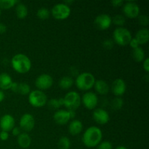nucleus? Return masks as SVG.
<instances>
[{"mask_svg":"<svg viewBox=\"0 0 149 149\" xmlns=\"http://www.w3.org/2000/svg\"><path fill=\"white\" fill-rule=\"evenodd\" d=\"M12 132H13V135L14 136H18L20 133H21V131H20V128L18 127H15L13 130H12Z\"/></svg>","mask_w":149,"mask_h":149,"instance_id":"4c0bfd02","label":"nucleus"},{"mask_svg":"<svg viewBox=\"0 0 149 149\" xmlns=\"http://www.w3.org/2000/svg\"><path fill=\"white\" fill-rule=\"evenodd\" d=\"M111 4L113 7H120L124 4V1L123 0H113L111 1Z\"/></svg>","mask_w":149,"mask_h":149,"instance_id":"e433bc0d","label":"nucleus"},{"mask_svg":"<svg viewBox=\"0 0 149 149\" xmlns=\"http://www.w3.org/2000/svg\"><path fill=\"white\" fill-rule=\"evenodd\" d=\"M113 41L121 46L129 45L132 39V34L127 28L118 27L113 32Z\"/></svg>","mask_w":149,"mask_h":149,"instance_id":"20e7f679","label":"nucleus"},{"mask_svg":"<svg viewBox=\"0 0 149 149\" xmlns=\"http://www.w3.org/2000/svg\"><path fill=\"white\" fill-rule=\"evenodd\" d=\"M17 141L19 146L23 148H29L31 144V138L29 136V134L26 133V132L20 133L17 136Z\"/></svg>","mask_w":149,"mask_h":149,"instance_id":"412c9836","label":"nucleus"},{"mask_svg":"<svg viewBox=\"0 0 149 149\" xmlns=\"http://www.w3.org/2000/svg\"><path fill=\"white\" fill-rule=\"evenodd\" d=\"M16 15L18 18L24 19L28 15V8L23 3L18 2L15 8Z\"/></svg>","mask_w":149,"mask_h":149,"instance_id":"4be33fe9","label":"nucleus"},{"mask_svg":"<svg viewBox=\"0 0 149 149\" xmlns=\"http://www.w3.org/2000/svg\"><path fill=\"white\" fill-rule=\"evenodd\" d=\"M13 82V79L10 74H7V73L0 74V90H1L2 91L9 90L11 87Z\"/></svg>","mask_w":149,"mask_h":149,"instance_id":"a211bd4d","label":"nucleus"},{"mask_svg":"<svg viewBox=\"0 0 149 149\" xmlns=\"http://www.w3.org/2000/svg\"><path fill=\"white\" fill-rule=\"evenodd\" d=\"M103 138V132L96 126H91L87 128L82 135V142L88 148L96 147Z\"/></svg>","mask_w":149,"mask_h":149,"instance_id":"f257e3e1","label":"nucleus"},{"mask_svg":"<svg viewBox=\"0 0 149 149\" xmlns=\"http://www.w3.org/2000/svg\"><path fill=\"white\" fill-rule=\"evenodd\" d=\"M19 1H16V0H0V9H7L12 8L15 4L18 3Z\"/></svg>","mask_w":149,"mask_h":149,"instance_id":"c756f323","label":"nucleus"},{"mask_svg":"<svg viewBox=\"0 0 149 149\" xmlns=\"http://www.w3.org/2000/svg\"><path fill=\"white\" fill-rule=\"evenodd\" d=\"M143 68L146 72L149 71V58H146L143 61Z\"/></svg>","mask_w":149,"mask_h":149,"instance_id":"58836bf2","label":"nucleus"},{"mask_svg":"<svg viewBox=\"0 0 149 149\" xmlns=\"http://www.w3.org/2000/svg\"><path fill=\"white\" fill-rule=\"evenodd\" d=\"M97 149H113V145L109 141H105L97 146Z\"/></svg>","mask_w":149,"mask_h":149,"instance_id":"2f4dec72","label":"nucleus"},{"mask_svg":"<svg viewBox=\"0 0 149 149\" xmlns=\"http://www.w3.org/2000/svg\"><path fill=\"white\" fill-rule=\"evenodd\" d=\"M74 81L71 77H64L61 78L59 81V86L61 89L68 90L70 89L74 84Z\"/></svg>","mask_w":149,"mask_h":149,"instance_id":"b1692460","label":"nucleus"},{"mask_svg":"<svg viewBox=\"0 0 149 149\" xmlns=\"http://www.w3.org/2000/svg\"><path fill=\"white\" fill-rule=\"evenodd\" d=\"M11 64L13 69L20 74H26L31 68V61L30 58L22 53L15 55L12 58Z\"/></svg>","mask_w":149,"mask_h":149,"instance_id":"f03ea898","label":"nucleus"},{"mask_svg":"<svg viewBox=\"0 0 149 149\" xmlns=\"http://www.w3.org/2000/svg\"><path fill=\"white\" fill-rule=\"evenodd\" d=\"M81 97L76 91H70L63 97V106L68 111H75L81 105Z\"/></svg>","mask_w":149,"mask_h":149,"instance_id":"39448f33","label":"nucleus"},{"mask_svg":"<svg viewBox=\"0 0 149 149\" xmlns=\"http://www.w3.org/2000/svg\"><path fill=\"white\" fill-rule=\"evenodd\" d=\"M132 55L133 59L137 62H141L145 59V52H144L143 49L141 47L133 49Z\"/></svg>","mask_w":149,"mask_h":149,"instance_id":"5701e85b","label":"nucleus"},{"mask_svg":"<svg viewBox=\"0 0 149 149\" xmlns=\"http://www.w3.org/2000/svg\"><path fill=\"white\" fill-rule=\"evenodd\" d=\"M29 102L33 107L41 108L47 103V97L42 90H32L29 94Z\"/></svg>","mask_w":149,"mask_h":149,"instance_id":"423d86ee","label":"nucleus"},{"mask_svg":"<svg viewBox=\"0 0 149 149\" xmlns=\"http://www.w3.org/2000/svg\"><path fill=\"white\" fill-rule=\"evenodd\" d=\"M6 31H7V27H6L5 25L0 23V34L5 33Z\"/></svg>","mask_w":149,"mask_h":149,"instance_id":"a19ab883","label":"nucleus"},{"mask_svg":"<svg viewBox=\"0 0 149 149\" xmlns=\"http://www.w3.org/2000/svg\"><path fill=\"white\" fill-rule=\"evenodd\" d=\"M112 18L108 14H100L95 18L94 24L96 28L100 30H106L111 26Z\"/></svg>","mask_w":149,"mask_h":149,"instance_id":"9b49d317","label":"nucleus"},{"mask_svg":"<svg viewBox=\"0 0 149 149\" xmlns=\"http://www.w3.org/2000/svg\"><path fill=\"white\" fill-rule=\"evenodd\" d=\"M83 130V125L82 122L78 119H74L70 122L68 125V132L71 135H77Z\"/></svg>","mask_w":149,"mask_h":149,"instance_id":"f3484780","label":"nucleus"},{"mask_svg":"<svg viewBox=\"0 0 149 149\" xmlns=\"http://www.w3.org/2000/svg\"><path fill=\"white\" fill-rule=\"evenodd\" d=\"M69 114H70V117H71V119H74V118L76 116L75 111H69Z\"/></svg>","mask_w":149,"mask_h":149,"instance_id":"37998d69","label":"nucleus"},{"mask_svg":"<svg viewBox=\"0 0 149 149\" xmlns=\"http://www.w3.org/2000/svg\"><path fill=\"white\" fill-rule=\"evenodd\" d=\"M71 145V141L68 137L63 136L58 140V146L59 149H70Z\"/></svg>","mask_w":149,"mask_h":149,"instance_id":"393cba45","label":"nucleus"},{"mask_svg":"<svg viewBox=\"0 0 149 149\" xmlns=\"http://www.w3.org/2000/svg\"><path fill=\"white\" fill-rule=\"evenodd\" d=\"M18 85H19V83L13 82V84H12L11 85V87H10V90H11L13 92H14V93H17V90H18Z\"/></svg>","mask_w":149,"mask_h":149,"instance_id":"ea45409f","label":"nucleus"},{"mask_svg":"<svg viewBox=\"0 0 149 149\" xmlns=\"http://www.w3.org/2000/svg\"><path fill=\"white\" fill-rule=\"evenodd\" d=\"M129 45H130V47L132 48V49H135V48H137L139 47V44H138V42H137V40L135 39V38H132L131 41L130 42Z\"/></svg>","mask_w":149,"mask_h":149,"instance_id":"c9c22d12","label":"nucleus"},{"mask_svg":"<svg viewBox=\"0 0 149 149\" xmlns=\"http://www.w3.org/2000/svg\"><path fill=\"white\" fill-rule=\"evenodd\" d=\"M1 9H0V15H1Z\"/></svg>","mask_w":149,"mask_h":149,"instance_id":"a18cd8bd","label":"nucleus"},{"mask_svg":"<svg viewBox=\"0 0 149 149\" xmlns=\"http://www.w3.org/2000/svg\"><path fill=\"white\" fill-rule=\"evenodd\" d=\"M124 100L123 99L119 97H116L113 98L111 102V107L113 111H119L123 107Z\"/></svg>","mask_w":149,"mask_h":149,"instance_id":"bb28decb","label":"nucleus"},{"mask_svg":"<svg viewBox=\"0 0 149 149\" xmlns=\"http://www.w3.org/2000/svg\"><path fill=\"white\" fill-rule=\"evenodd\" d=\"M127 85L125 80L118 78L113 81L111 85V91L117 97L122 96L126 92Z\"/></svg>","mask_w":149,"mask_h":149,"instance_id":"2eb2a0df","label":"nucleus"},{"mask_svg":"<svg viewBox=\"0 0 149 149\" xmlns=\"http://www.w3.org/2000/svg\"><path fill=\"white\" fill-rule=\"evenodd\" d=\"M81 100L84 107L90 110L95 109L98 103V97L97 95L93 92H87L84 93L82 96V98H81Z\"/></svg>","mask_w":149,"mask_h":149,"instance_id":"9d476101","label":"nucleus"},{"mask_svg":"<svg viewBox=\"0 0 149 149\" xmlns=\"http://www.w3.org/2000/svg\"><path fill=\"white\" fill-rule=\"evenodd\" d=\"M93 116L94 120L100 125H106L110 120L109 113L105 109H101V108L95 109Z\"/></svg>","mask_w":149,"mask_h":149,"instance_id":"4468645a","label":"nucleus"},{"mask_svg":"<svg viewBox=\"0 0 149 149\" xmlns=\"http://www.w3.org/2000/svg\"><path fill=\"white\" fill-rule=\"evenodd\" d=\"M53 119L57 124L61 125H65L71 119L69 114V111L60 109L55 112L53 115Z\"/></svg>","mask_w":149,"mask_h":149,"instance_id":"dca6fc26","label":"nucleus"},{"mask_svg":"<svg viewBox=\"0 0 149 149\" xmlns=\"http://www.w3.org/2000/svg\"><path fill=\"white\" fill-rule=\"evenodd\" d=\"M20 128L26 132H30L35 126V119L32 114L24 113L20 119Z\"/></svg>","mask_w":149,"mask_h":149,"instance_id":"f8f14e48","label":"nucleus"},{"mask_svg":"<svg viewBox=\"0 0 149 149\" xmlns=\"http://www.w3.org/2000/svg\"><path fill=\"white\" fill-rule=\"evenodd\" d=\"M112 22L116 26H119V27H122L123 25H125L126 22V18L122 15H116L112 19Z\"/></svg>","mask_w":149,"mask_h":149,"instance_id":"7c9ffc66","label":"nucleus"},{"mask_svg":"<svg viewBox=\"0 0 149 149\" xmlns=\"http://www.w3.org/2000/svg\"><path fill=\"white\" fill-rule=\"evenodd\" d=\"M94 87L95 91L100 95H106L109 92L110 87L108 83L106 81L102 79H99L95 81L94 84Z\"/></svg>","mask_w":149,"mask_h":149,"instance_id":"6ab92c4d","label":"nucleus"},{"mask_svg":"<svg viewBox=\"0 0 149 149\" xmlns=\"http://www.w3.org/2000/svg\"><path fill=\"white\" fill-rule=\"evenodd\" d=\"M51 13L57 20H65L69 17L71 14V8L64 3H58L52 7Z\"/></svg>","mask_w":149,"mask_h":149,"instance_id":"0eeeda50","label":"nucleus"},{"mask_svg":"<svg viewBox=\"0 0 149 149\" xmlns=\"http://www.w3.org/2000/svg\"><path fill=\"white\" fill-rule=\"evenodd\" d=\"M138 22H139L140 25L143 26H148L149 23V18L147 15H138Z\"/></svg>","mask_w":149,"mask_h":149,"instance_id":"473e14b6","label":"nucleus"},{"mask_svg":"<svg viewBox=\"0 0 149 149\" xmlns=\"http://www.w3.org/2000/svg\"><path fill=\"white\" fill-rule=\"evenodd\" d=\"M48 106L52 109H58L63 105V98H52L48 101Z\"/></svg>","mask_w":149,"mask_h":149,"instance_id":"a878e982","label":"nucleus"},{"mask_svg":"<svg viewBox=\"0 0 149 149\" xmlns=\"http://www.w3.org/2000/svg\"><path fill=\"white\" fill-rule=\"evenodd\" d=\"M49 15H50V12L46 7H42V8L39 9L36 12V16L41 20L48 19L49 17Z\"/></svg>","mask_w":149,"mask_h":149,"instance_id":"c85d7f7f","label":"nucleus"},{"mask_svg":"<svg viewBox=\"0 0 149 149\" xmlns=\"http://www.w3.org/2000/svg\"><path fill=\"white\" fill-rule=\"evenodd\" d=\"M135 39L139 45H144L149 40V31L146 28H143L138 31L135 34Z\"/></svg>","mask_w":149,"mask_h":149,"instance_id":"aec40b11","label":"nucleus"},{"mask_svg":"<svg viewBox=\"0 0 149 149\" xmlns=\"http://www.w3.org/2000/svg\"><path fill=\"white\" fill-rule=\"evenodd\" d=\"M4 97H5V95H4V92H3L1 90H0V103L4 100Z\"/></svg>","mask_w":149,"mask_h":149,"instance_id":"79ce46f5","label":"nucleus"},{"mask_svg":"<svg viewBox=\"0 0 149 149\" xmlns=\"http://www.w3.org/2000/svg\"><path fill=\"white\" fill-rule=\"evenodd\" d=\"M53 84V79L49 74H42L35 81V85L39 90H45L50 88Z\"/></svg>","mask_w":149,"mask_h":149,"instance_id":"6e6552de","label":"nucleus"},{"mask_svg":"<svg viewBox=\"0 0 149 149\" xmlns=\"http://www.w3.org/2000/svg\"><path fill=\"white\" fill-rule=\"evenodd\" d=\"M116 149H127L125 146H119L116 147Z\"/></svg>","mask_w":149,"mask_h":149,"instance_id":"c03bdc74","label":"nucleus"},{"mask_svg":"<svg viewBox=\"0 0 149 149\" xmlns=\"http://www.w3.org/2000/svg\"><path fill=\"white\" fill-rule=\"evenodd\" d=\"M30 93H31V87L29 84H28L27 83H25V82L19 83L17 93L23 95H29Z\"/></svg>","mask_w":149,"mask_h":149,"instance_id":"cd10ccee","label":"nucleus"},{"mask_svg":"<svg viewBox=\"0 0 149 149\" xmlns=\"http://www.w3.org/2000/svg\"><path fill=\"white\" fill-rule=\"evenodd\" d=\"M113 40L110 39H105L103 42V47L106 48L107 49H111L113 48Z\"/></svg>","mask_w":149,"mask_h":149,"instance_id":"72a5a7b5","label":"nucleus"},{"mask_svg":"<svg viewBox=\"0 0 149 149\" xmlns=\"http://www.w3.org/2000/svg\"><path fill=\"white\" fill-rule=\"evenodd\" d=\"M95 78L90 72H83L79 74L75 80L77 88L80 90H89L94 87Z\"/></svg>","mask_w":149,"mask_h":149,"instance_id":"7ed1b4c3","label":"nucleus"},{"mask_svg":"<svg viewBox=\"0 0 149 149\" xmlns=\"http://www.w3.org/2000/svg\"><path fill=\"white\" fill-rule=\"evenodd\" d=\"M15 125V121L14 117L11 114H4L1 117H0V128L1 131L10 132Z\"/></svg>","mask_w":149,"mask_h":149,"instance_id":"ddd939ff","label":"nucleus"},{"mask_svg":"<svg viewBox=\"0 0 149 149\" xmlns=\"http://www.w3.org/2000/svg\"><path fill=\"white\" fill-rule=\"evenodd\" d=\"M9 138V133L8 132H5V131H1L0 132V139L1 141H7Z\"/></svg>","mask_w":149,"mask_h":149,"instance_id":"f704fd0d","label":"nucleus"},{"mask_svg":"<svg viewBox=\"0 0 149 149\" xmlns=\"http://www.w3.org/2000/svg\"><path fill=\"white\" fill-rule=\"evenodd\" d=\"M123 13L129 18H135L140 13V7L135 1H127L123 6Z\"/></svg>","mask_w":149,"mask_h":149,"instance_id":"1a4fd4ad","label":"nucleus"}]
</instances>
